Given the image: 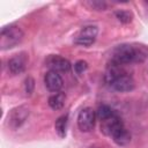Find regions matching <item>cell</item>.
<instances>
[{
  "label": "cell",
  "mask_w": 148,
  "mask_h": 148,
  "mask_svg": "<svg viewBox=\"0 0 148 148\" xmlns=\"http://www.w3.org/2000/svg\"><path fill=\"white\" fill-rule=\"evenodd\" d=\"M146 51L141 46H134L130 44H123L113 50L111 61L123 66L133 62H142L146 59Z\"/></svg>",
  "instance_id": "cell-1"
},
{
  "label": "cell",
  "mask_w": 148,
  "mask_h": 148,
  "mask_svg": "<svg viewBox=\"0 0 148 148\" xmlns=\"http://www.w3.org/2000/svg\"><path fill=\"white\" fill-rule=\"evenodd\" d=\"M23 30L16 24H9L0 31V49L8 50L15 47L23 39Z\"/></svg>",
  "instance_id": "cell-2"
},
{
  "label": "cell",
  "mask_w": 148,
  "mask_h": 148,
  "mask_svg": "<svg viewBox=\"0 0 148 148\" xmlns=\"http://www.w3.org/2000/svg\"><path fill=\"white\" fill-rule=\"evenodd\" d=\"M29 113H30L29 108H27L25 105H20V106L12 109L8 113V117H7L8 126L12 130L20 128L25 123V120L28 119Z\"/></svg>",
  "instance_id": "cell-3"
},
{
  "label": "cell",
  "mask_w": 148,
  "mask_h": 148,
  "mask_svg": "<svg viewBox=\"0 0 148 148\" xmlns=\"http://www.w3.org/2000/svg\"><path fill=\"white\" fill-rule=\"evenodd\" d=\"M96 112L91 108H83L77 114V126L81 132H90L95 127Z\"/></svg>",
  "instance_id": "cell-4"
},
{
  "label": "cell",
  "mask_w": 148,
  "mask_h": 148,
  "mask_svg": "<svg viewBox=\"0 0 148 148\" xmlns=\"http://www.w3.org/2000/svg\"><path fill=\"white\" fill-rule=\"evenodd\" d=\"M45 65L50 71H54L57 73H67L71 69V62L66 58L58 54L49 56L45 61Z\"/></svg>",
  "instance_id": "cell-5"
},
{
  "label": "cell",
  "mask_w": 148,
  "mask_h": 148,
  "mask_svg": "<svg viewBox=\"0 0 148 148\" xmlns=\"http://www.w3.org/2000/svg\"><path fill=\"white\" fill-rule=\"evenodd\" d=\"M28 60H29V57L24 52H21L18 54H15L14 57H12L8 60V71L13 75L22 74L25 71V68H27Z\"/></svg>",
  "instance_id": "cell-6"
},
{
  "label": "cell",
  "mask_w": 148,
  "mask_h": 148,
  "mask_svg": "<svg viewBox=\"0 0 148 148\" xmlns=\"http://www.w3.org/2000/svg\"><path fill=\"white\" fill-rule=\"evenodd\" d=\"M121 127H124V124H123L121 119L118 117L117 113L114 116H112V117L101 121V131L105 135H109V136H112Z\"/></svg>",
  "instance_id": "cell-7"
},
{
  "label": "cell",
  "mask_w": 148,
  "mask_h": 148,
  "mask_svg": "<svg viewBox=\"0 0 148 148\" xmlns=\"http://www.w3.org/2000/svg\"><path fill=\"white\" fill-rule=\"evenodd\" d=\"M44 83H45V87L52 92H59V90L64 86V81H62L61 75L54 71H49L45 74Z\"/></svg>",
  "instance_id": "cell-8"
},
{
  "label": "cell",
  "mask_w": 148,
  "mask_h": 148,
  "mask_svg": "<svg viewBox=\"0 0 148 148\" xmlns=\"http://www.w3.org/2000/svg\"><path fill=\"white\" fill-rule=\"evenodd\" d=\"M111 138L114 141V143L120 146V147L127 146L131 142V134L125 127H121L120 130H118Z\"/></svg>",
  "instance_id": "cell-9"
},
{
  "label": "cell",
  "mask_w": 148,
  "mask_h": 148,
  "mask_svg": "<svg viewBox=\"0 0 148 148\" xmlns=\"http://www.w3.org/2000/svg\"><path fill=\"white\" fill-rule=\"evenodd\" d=\"M67 123H68V116L62 114L57 118L54 123V130L59 138H65L67 134Z\"/></svg>",
  "instance_id": "cell-10"
},
{
  "label": "cell",
  "mask_w": 148,
  "mask_h": 148,
  "mask_svg": "<svg viewBox=\"0 0 148 148\" xmlns=\"http://www.w3.org/2000/svg\"><path fill=\"white\" fill-rule=\"evenodd\" d=\"M65 99H66V95L64 92H56L49 97L47 103L52 110H60L65 104Z\"/></svg>",
  "instance_id": "cell-11"
},
{
  "label": "cell",
  "mask_w": 148,
  "mask_h": 148,
  "mask_svg": "<svg viewBox=\"0 0 148 148\" xmlns=\"http://www.w3.org/2000/svg\"><path fill=\"white\" fill-rule=\"evenodd\" d=\"M114 114H116L114 110H113L112 108H110L109 105H105V104L101 105V106L97 109V111H96V117H97L101 121H103V120H105V119H108V118H110V117H112V116H114Z\"/></svg>",
  "instance_id": "cell-12"
},
{
  "label": "cell",
  "mask_w": 148,
  "mask_h": 148,
  "mask_svg": "<svg viewBox=\"0 0 148 148\" xmlns=\"http://www.w3.org/2000/svg\"><path fill=\"white\" fill-rule=\"evenodd\" d=\"M97 32H98L97 27H95V25H87V27H83V28L81 29L79 36L87 37V38H91V39H96Z\"/></svg>",
  "instance_id": "cell-13"
},
{
  "label": "cell",
  "mask_w": 148,
  "mask_h": 148,
  "mask_svg": "<svg viewBox=\"0 0 148 148\" xmlns=\"http://www.w3.org/2000/svg\"><path fill=\"white\" fill-rule=\"evenodd\" d=\"M114 15L118 18V21L121 22V23H130L132 21V18H133V16H132V14L130 12L121 10V9L120 10H116L114 12Z\"/></svg>",
  "instance_id": "cell-14"
},
{
  "label": "cell",
  "mask_w": 148,
  "mask_h": 148,
  "mask_svg": "<svg viewBox=\"0 0 148 148\" xmlns=\"http://www.w3.org/2000/svg\"><path fill=\"white\" fill-rule=\"evenodd\" d=\"M84 5L89 6L90 8L95 9V10H105L108 7V3L105 1H101V0H94V1H87L84 2Z\"/></svg>",
  "instance_id": "cell-15"
},
{
  "label": "cell",
  "mask_w": 148,
  "mask_h": 148,
  "mask_svg": "<svg viewBox=\"0 0 148 148\" xmlns=\"http://www.w3.org/2000/svg\"><path fill=\"white\" fill-rule=\"evenodd\" d=\"M74 69H75L76 74H79V75L83 74V73L88 69V64H87V61H84V60H77V61L74 64Z\"/></svg>",
  "instance_id": "cell-16"
},
{
  "label": "cell",
  "mask_w": 148,
  "mask_h": 148,
  "mask_svg": "<svg viewBox=\"0 0 148 148\" xmlns=\"http://www.w3.org/2000/svg\"><path fill=\"white\" fill-rule=\"evenodd\" d=\"M35 89V80L31 76H28L24 81V90L27 95H31Z\"/></svg>",
  "instance_id": "cell-17"
},
{
  "label": "cell",
  "mask_w": 148,
  "mask_h": 148,
  "mask_svg": "<svg viewBox=\"0 0 148 148\" xmlns=\"http://www.w3.org/2000/svg\"><path fill=\"white\" fill-rule=\"evenodd\" d=\"M94 42H95V39L87 38V37H82V36H77V37L75 38V40H74L75 44L81 45V46H90Z\"/></svg>",
  "instance_id": "cell-18"
},
{
  "label": "cell",
  "mask_w": 148,
  "mask_h": 148,
  "mask_svg": "<svg viewBox=\"0 0 148 148\" xmlns=\"http://www.w3.org/2000/svg\"><path fill=\"white\" fill-rule=\"evenodd\" d=\"M89 148H101V147H98V146H91V147H89Z\"/></svg>",
  "instance_id": "cell-19"
},
{
  "label": "cell",
  "mask_w": 148,
  "mask_h": 148,
  "mask_svg": "<svg viewBox=\"0 0 148 148\" xmlns=\"http://www.w3.org/2000/svg\"><path fill=\"white\" fill-rule=\"evenodd\" d=\"M146 2H147V3H148V0H147V1H146Z\"/></svg>",
  "instance_id": "cell-20"
}]
</instances>
